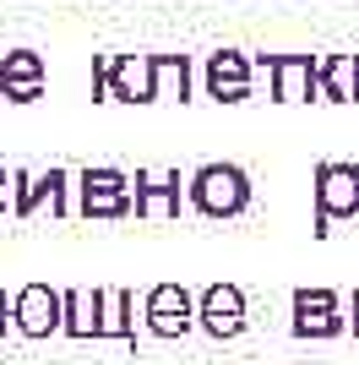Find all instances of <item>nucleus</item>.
Instances as JSON below:
<instances>
[{"label":"nucleus","instance_id":"6e6552de","mask_svg":"<svg viewBox=\"0 0 359 365\" xmlns=\"http://www.w3.org/2000/svg\"><path fill=\"white\" fill-rule=\"evenodd\" d=\"M142 317H147V333L185 338L196 327V300L180 289V284H158V289H147V300H142Z\"/></svg>","mask_w":359,"mask_h":365},{"label":"nucleus","instance_id":"1a4fd4ad","mask_svg":"<svg viewBox=\"0 0 359 365\" xmlns=\"http://www.w3.org/2000/svg\"><path fill=\"white\" fill-rule=\"evenodd\" d=\"M299 338H338L348 327L343 300L332 289H294V322H288Z\"/></svg>","mask_w":359,"mask_h":365},{"label":"nucleus","instance_id":"f8f14e48","mask_svg":"<svg viewBox=\"0 0 359 365\" xmlns=\"http://www.w3.org/2000/svg\"><path fill=\"white\" fill-rule=\"evenodd\" d=\"M131 213L136 218H175L180 213V169L169 175H131Z\"/></svg>","mask_w":359,"mask_h":365},{"label":"nucleus","instance_id":"20e7f679","mask_svg":"<svg viewBox=\"0 0 359 365\" xmlns=\"http://www.w3.org/2000/svg\"><path fill=\"white\" fill-rule=\"evenodd\" d=\"M93 82H98L104 98L152 104V55H98L93 61Z\"/></svg>","mask_w":359,"mask_h":365},{"label":"nucleus","instance_id":"39448f33","mask_svg":"<svg viewBox=\"0 0 359 365\" xmlns=\"http://www.w3.org/2000/svg\"><path fill=\"white\" fill-rule=\"evenodd\" d=\"M76 213L82 218H125L131 213V175L125 169H82L76 175Z\"/></svg>","mask_w":359,"mask_h":365},{"label":"nucleus","instance_id":"6ab92c4d","mask_svg":"<svg viewBox=\"0 0 359 365\" xmlns=\"http://www.w3.org/2000/svg\"><path fill=\"white\" fill-rule=\"evenodd\" d=\"M6 327H11V300H6V289H0V338H6Z\"/></svg>","mask_w":359,"mask_h":365},{"label":"nucleus","instance_id":"0eeeda50","mask_svg":"<svg viewBox=\"0 0 359 365\" xmlns=\"http://www.w3.org/2000/svg\"><path fill=\"white\" fill-rule=\"evenodd\" d=\"M245 289L239 284H207L196 300V327H207L212 338H239L245 333Z\"/></svg>","mask_w":359,"mask_h":365},{"label":"nucleus","instance_id":"4468645a","mask_svg":"<svg viewBox=\"0 0 359 365\" xmlns=\"http://www.w3.org/2000/svg\"><path fill=\"white\" fill-rule=\"evenodd\" d=\"M60 333L71 338H104V294L98 289H60Z\"/></svg>","mask_w":359,"mask_h":365},{"label":"nucleus","instance_id":"aec40b11","mask_svg":"<svg viewBox=\"0 0 359 365\" xmlns=\"http://www.w3.org/2000/svg\"><path fill=\"white\" fill-rule=\"evenodd\" d=\"M348 327L359 333V289H354V317H348Z\"/></svg>","mask_w":359,"mask_h":365},{"label":"nucleus","instance_id":"f3484780","mask_svg":"<svg viewBox=\"0 0 359 365\" xmlns=\"http://www.w3.org/2000/svg\"><path fill=\"white\" fill-rule=\"evenodd\" d=\"M104 294V338H125V344H136V300L131 289H98Z\"/></svg>","mask_w":359,"mask_h":365},{"label":"nucleus","instance_id":"9d476101","mask_svg":"<svg viewBox=\"0 0 359 365\" xmlns=\"http://www.w3.org/2000/svg\"><path fill=\"white\" fill-rule=\"evenodd\" d=\"M60 289H44V284H28V289L11 294V327L22 338H49L60 333Z\"/></svg>","mask_w":359,"mask_h":365},{"label":"nucleus","instance_id":"dca6fc26","mask_svg":"<svg viewBox=\"0 0 359 365\" xmlns=\"http://www.w3.org/2000/svg\"><path fill=\"white\" fill-rule=\"evenodd\" d=\"M191 93V61L185 55H152V98H185Z\"/></svg>","mask_w":359,"mask_h":365},{"label":"nucleus","instance_id":"ddd939ff","mask_svg":"<svg viewBox=\"0 0 359 365\" xmlns=\"http://www.w3.org/2000/svg\"><path fill=\"white\" fill-rule=\"evenodd\" d=\"M38 93H44V61H38L33 49H11V55L0 61V98L33 104Z\"/></svg>","mask_w":359,"mask_h":365},{"label":"nucleus","instance_id":"9b49d317","mask_svg":"<svg viewBox=\"0 0 359 365\" xmlns=\"http://www.w3.org/2000/svg\"><path fill=\"white\" fill-rule=\"evenodd\" d=\"M202 82H207V98H224V104H239L251 98V61L239 49H218L202 66Z\"/></svg>","mask_w":359,"mask_h":365},{"label":"nucleus","instance_id":"423d86ee","mask_svg":"<svg viewBox=\"0 0 359 365\" xmlns=\"http://www.w3.org/2000/svg\"><path fill=\"white\" fill-rule=\"evenodd\" d=\"M261 71H267L278 104H299V98L321 93V61H311V55H261Z\"/></svg>","mask_w":359,"mask_h":365},{"label":"nucleus","instance_id":"f03ea898","mask_svg":"<svg viewBox=\"0 0 359 365\" xmlns=\"http://www.w3.org/2000/svg\"><path fill=\"white\" fill-rule=\"evenodd\" d=\"M76 175H66V169H44V175H33V169H11V213L16 218H33V213H76Z\"/></svg>","mask_w":359,"mask_h":365},{"label":"nucleus","instance_id":"2eb2a0df","mask_svg":"<svg viewBox=\"0 0 359 365\" xmlns=\"http://www.w3.org/2000/svg\"><path fill=\"white\" fill-rule=\"evenodd\" d=\"M321 98H332V104L359 98V55H327L321 61Z\"/></svg>","mask_w":359,"mask_h":365},{"label":"nucleus","instance_id":"7ed1b4c3","mask_svg":"<svg viewBox=\"0 0 359 365\" xmlns=\"http://www.w3.org/2000/svg\"><path fill=\"white\" fill-rule=\"evenodd\" d=\"M332 218H359V164H316V235H332Z\"/></svg>","mask_w":359,"mask_h":365},{"label":"nucleus","instance_id":"a211bd4d","mask_svg":"<svg viewBox=\"0 0 359 365\" xmlns=\"http://www.w3.org/2000/svg\"><path fill=\"white\" fill-rule=\"evenodd\" d=\"M6 207H11V169L0 164V213H6Z\"/></svg>","mask_w":359,"mask_h":365},{"label":"nucleus","instance_id":"f257e3e1","mask_svg":"<svg viewBox=\"0 0 359 365\" xmlns=\"http://www.w3.org/2000/svg\"><path fill=\"white\" fill-rule=\"evenodd\" d=\"M185 197L202 218H234L251 207V175L239 164H202L185 180Z\"/></svg>","mask_w":359,"mask_h":365}]
</instances>
